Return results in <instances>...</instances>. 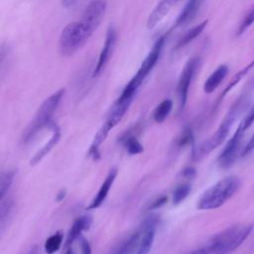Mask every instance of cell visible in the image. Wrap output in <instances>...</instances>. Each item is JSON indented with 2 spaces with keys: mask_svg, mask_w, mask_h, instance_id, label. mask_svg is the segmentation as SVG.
Segmentation results:
<instances>
[{
  "mask_svg": "<svg viewBox=\"0 0 254 254\" xmlns=\"http://www.w3.org/2000/svg\"><path fill=\"white\" fill-rule=\"evenodd\" d=\"M92 33L81 22L67 24L60 35L59 45L63 55H71L80 49L91 37Z\"/></svg>",
  "mask_w": 254,
  "mask_h": 254,
  "instance_id": "obj_5",
  "label": "cell"
},
{
  "mask_svg": "<svg viewBox=\"0 0 254 254\" xmlns=\"http://www.w3.org/2000/svg\"><path fill=\"white\" fill-rule=\"evenodd\" d=\"M248 94L243 93L241 94L235 102L231 105L228 112L224 116L223 120L221 121L219 127L216 129V131L206 140L202 141L200 144H198L196 147L192 150V160L193 161H199L205 156H207L209 153H211L214 149H216L219 145L222 144V142L226 139L227 135L229 134V131L234 124V122L237 120V118L240 116V114L247 108L248 105Z\"/></svg>",
  "mask_w": 254,
  "mask_h": 254,
  "instance_id": "obj_1",
  "label": "cell"
},
{
  "mask_svg": "<svg viewBox=\"0 0 254 254\" xmlns=\"http://www.w3.org/2000/svg\"><path fill=\"white\" fill-rule=\"evenodd\" d=\"M228 73V66L226 64H221L206 78L203 84V90L205 93L213 92L218 85L222 82Z\"/></svg>",
  "mask_w": 254,
  "mask_h": 254,
  "instance_id": "obj_16",
  "label": "cell"
},
{
  "mask_svg": "<svg viewBox=\"0 0 254 254\" xmlns=\"http://www.w3.org/2000/svg\"><path fill=\"white\" fill-rule=\"evenodd\" d=\"M63 238H64V235L61 231H57L56 233H54L53 235L48 237L47 240L45 241V245H44L46 253L47 254L56 253L62 246Z\"/></svg>",
  "mask_w": 254,
  "mask_h": 254,
  "instance_id": "obj_21",
  "label": "cell"
},
{
  "mask_svg": "<svg viewBox=\"0 0 254 254\" xmlns=\"http://www.w3.org/2000/svg\"><path fill=\"white\" fill-rule=\"evenodd\" d=\"M254 123V104L252 105V107L249 109V111L246 113V115L244 116V118L241 120V122L239 123V125L236 128V132H238L239 134H241L242 136H244L245 132L247 131V129Z\"/></svg>",
  "mask_w": 254,
  "mask_h": 254,
  "instance_id": "obj_26",
  "label": "cell"
},
{
  "mask_svg": "<svg viewBox=\"0 0 254 254\" xmlns=\"http://www.w3.org/2000/svg\"><path fill=\"white\" fill-rule=\"evenodd\" d=\"M252 224H235L213 235L202 247L206 254H229L251 234Z\"/></svg>",
  "mask_w": 254,
  "mask_h": 254,
  "instance_id": "obj_2",
  "label": "cell"
},
{
  "mask_svg": "<svg viewBox=\"0 0 254 254\" xmlns=\"http://www.w3.org/2000/svg\"><path fill=\"white\" fill-rule=\"evenodd\" d=\"M123 145L130 155H138L144 151L142 144L134 136H127L123 140Z\"/></svg>",
  "mask_w": 254,
  "mask_h": 254,
  "instance_id": "obj_23",
  "label": "cell"
},
{
  "mask_svg": "<svg viewBox=\"0 0 254 254\" xmlns=\"http://www.w3.org/2000/svg\"><path fill=\"white\" fill-rule=\"evenodd\" d=\"M111 129H112V127L104 122L103 125L100 127V129L95 134V136H94V138L92 140V143L90 145V148L88 150V156L91 157L93 160L96 161V160H98L100 158L99 147L105 141V139L108 136V134H109Z\"/></svg>",
  "mask_w": 254,
  "mask_h": 254,
  "instance_id": "obj_17",
  "label": "cell"
},
{
  "mask_svg": "<svg viewBox=\"0 0 254 254\" xmlns=\"http://www.w3.org/2000/svg\"><path fill=\"white\" fill-rule=\"evenodd\" d=\"M107 8L105 0H92L84 9L81 22L93 34L104 18Z\"/></svg>",
  "mask_w": 254,
  "mask_h": 254,
  "instance_id": "obj_7",
  "label": "cell"
},
{
  "mask_svg": "<svg viewBox=\"0 0 254 254\" xmlns=\"http://www.w3.org/2000/svg\"><path fill=\"white\" fill-rule=\"evenodd\" d=\"M132 100L133 99L123 98V97L119 96L118 99L114 102V104L110 108V110L107 114L105 123H107L112 128H114L121 121L123 116L125 115V113L128 110Z\"/></svg>",
  "mask_w": 254,
  "mask_h": 254,
  "instance_id": "obj_13",
  "label": "cell"
},
{
  "mask_svg": "<svg viewBox=\"0 0 254 254\" xmlns=\"http://www.w3.org/2000/svg\"><path fill=\"white\" fill-rule=\"evenodd\" d=\"M80 247H81V254H92L91 246L89 242L83 237L80 238Z\"/></svg>",
  "mask_w": 254,
  "mask_h": 254,
  "instance_id": "obj_31",
  "label": "cell"
},
{
  "mask_svg": "<svg viewBox=\"0 0 254 254\" xmlns=\"http://www.w3.org/2000/svg\"><path fill=\"white\" fill-rule=\"evenodd\" d=\"M14 175H15L14 171H6L1 174V179H0V199L1 200L4 199L5 195L7 194L12 185Z\"/></svg>",
  "mask_w": 254,
  "mask_h": 254,
  "instance_id": "obj_24",
  "label": "cell"
},
{
  "mask_svg": "<svg viewBox=\"0 0 254 254\" xmlns=\"http://www.w3.org/2000/svg\"><path fill=\"white\" fill-rule=\"evenodd\" d=\"M177 1H179V0H177Z\"/></svg>",
  "mask_w": 254,
  "mask_h": 254,
  "instance_id": "obj_39",
  "label": "cell"
},
{
  "mask_svg": "<svg viewBox=\"0 0 254 254\" xmlns=\"http://www.w3.org/2000/svg\"><path fill=\"white\" fill-rule=\"evenodd\" d=\"M183 175L185 176V177H187V178H192V177H194V175H195V169L194 168H192V167H189V168H187V169H185L184 171H183Z\"/></svg>",
  "mask_w": 254,
  "mask_h": 254,
  "instance_id": "obj_32",
  "label": "cell"
},
{
  "mask_svg": "<svg viewBox=\"0 0 254 254\" xmlns=\"http://www.w3.org/2000/svg\"><path fill=\"white\" fill-rule=\"evenodd\" d=\"M201 2H202V0H189L186 3L182 12L180 13V15L176 21V25L182 26V25H185V24L189 23L190 21H191L192 18L195 16L196 12L198 11Z\"/></svg>",
  "mask_w": 254,
  "mask_h": 254,
  "instance_id": "obj_18",
  "label": "cell"
},
{
  "mask_svg": "<svg viewBox=\"0 0 254 254\" xmlns=\"http://www.w3.org/2000/svg\"><path fill=\"white\" fill-rule=\"evenodd\" d=\"M117 173H118V171H117L116 168H112L108 172V174H107L106 178L104 179L103 183L101 184L97 193L95 194L93 199L90 201V203L86 207V210L96 209L105 201V199H106V197H107V195L109 193V190H110V189H111V187H112V185H113V183H114V181L116 179Z\"/></svg>",
  "mask_w": 254,
  "mask_h": 254,
  "instance_id": "obj_10",
  "label": "cell"
},
{
  "mask_svg": "<svg viewBox=\"0 0 254 254\" xmlns=\"http://www.w3.org/2000/svg\"><path fill=\"white\" fill-rule=\"evenodd\" d=\"M253 150H254V133L252 134V136L249 139V141L246 144V146L243 148V150L241 152V156H246L249 153H251Z\"/></svg>",
  "mask_w": 254,
  "mask_h": 254,
  "instance_id": "obj_30",
  "label": "cell"
},
{
  "mask_svg": "<svg viewBox=\"0 0 254 254\" xmlns=\"http://www.w3.org/2000/svg\"><path fill=\"white\" fill-rule=\"evenodd\" d=\"M37 252H38V247H34L31 249V251L28 254H37Z\"/></svg>",
  "mask_w": 254,
  "mask_h": 254,
  "instance_id": "obj_36",
  "label": "cell"
},
{
  "mask_svg": "<svg viewBox=\"0 0 254 254\" xmlns=\"http://www.w3.org/2000/svg\"><path fill=\"white\" fill-rule=\"evenodd\" d=\"M254 66V61L253 62H251L250 64H248L245 67H243L242 69H240L239 71H237L236 73H235V75L230 79V81H229V83L227 84V86L224 88V90L222 91V93L220 94V97H219V99H218V102H220L221 100H222V98L247 74V72L252 68Z\"/></svg>",
  "mask_w": 254,
  "mask_h": 254,
  "instance_id": "obj_20",
  "label": "cell"
},
{
  "mask_svg": "<svg viewBox=\"0 0 254 254\" xmlns=\"http://www.w3.org/2000/svg\"><path fill=\"white\" fill-rule=\"evenodd\" d=\"M254 23V4L252 7L248 10V12L245 14L244 18L240 22L238 29H237V35H241L246 29H248L252 24Z\"/></svg>",
  "mask_w": 254,
  "mask_h": 254,
  "instance_id": "obj_27",
  "label": "cell"
},
{
  "mask_svg": "<svg viewBox=\"0 0 254 254\" xmlns=\"http://www.w3.org/2000/svg\"><path fill=\"white\" fill-rule=\"evenodd\" d=\"M115 42H116V31L113 27L110 26L109 29L107 30L106 37H105V42L103 44L102 50L99 54L96 65H95L93 73H92L93 77L97 76L103 70L104 66L106 65L107 62L109 61V59L112 55V52H113V49H114V46H115Z\"/></svg>",
  "mask_w": 254,
  "mask_h": 254,
  "instance_id": "obj_9",
  "label": "cell"
},
{
  "mask_svg": "<svg viewBox=\"0 0 254 254\" xmlns=\"http://www.w3.org/2000/svg\"><path fill=\"white\" fill-rule=\"evenodd\" d=\"M173 109V101L169 98L164 99L161 103H159L153 112V118L156 123H163L167 117L170 115Z\"/></svg>",
  "mask_w": 254,
  "mask_h": 254,
  "instance_id": "obj_19",
  "label": "cell"
},
{
  "mask_svg": "<svg viewBox=\"0 0 254 254\" xmlns=\"http://www.w3.org/2000/svg\"><path fill=\"white\" fill-rule=\"evenodd\" d=\"M140 236L141 230L140 228H138L137 230L117 242L109 251V254H133L138 247Z\"/></svg>",
  "mask_w": 254,
  "mask_h": 254,
  "instance_id": "obj_11",
  "label": "cell"
},
{
  "mask_svg": "<svg viewBox=\"0 0 254 254\" xmlns=\"http://www.w3.org/2000/svg\"><path fill=\"white\" fill-rule=\"evenodd\" d=\"M206 24H207V21H203V22H201L200 24H198V25L194 26L193 28H191L190 30H189V31L184 35V37L180 40L178 47L186 46V45H188L189 43H190L192 40H194L198 35L201 34V32H202L203 29L205 28Z\"/></svg>",
  "mask_w": 254,
  "mask_h": 254,
  "instance_id": "obj_22",
  "label": "cell"
},
{
  "mask_svg": "<svg viewBox=\"0 0 254 254\" xmlns=\"http://www.w3.org/2000/svg\"><path fill=\"white\" fill-rule=\"evenodd\" d=\"M191 140H192V133H191V131L190 130H186L183 133L182 137L179 139V145L180 146H184L186 144L190 143Z\"/></svg>",
  "mask_w": 254,
  "mask_h": 254,
  "instance_id": "obj_29",
  "label": "cell"
},
{
  "mask_svg": "<svg viewBox=\"0 0 254 254\" xmlns=\"http://www.w3.org/2000/svg\"><path fill=\"white\" fill-rule=\"evenodd\" d=\"M49 127H50L51 130H52V136H51L50 140H49V141L34 155V157L31 159L30 164H31L32 166L37 165L38 163H40V162L44 159V157L47 156V155L50 153V151H51L54 147H56V145H57L58 142L60 141V138H61V130H60L59 126H58L56 123L51 122L50 125H49Z\"/></svg>",
  "mask_w": 254,
  "mask_h": 254,
  "instance_id": "obj_14",
  "label": "cell"
},
{
  "mask_svg": "<svg viewBox=\"0 0 254 254\" xmlns=\"http://www.w3.org/2000/svg\"><path fill=\"white\" fill-rule=\"evenodd\" d=\"M177 2V0H160V2L153 9L149 15L147 21V27L149 29L155 28L169 13L172 6Z\"/></svg>",
  "mask_w": 254,
  "mask_h": 254,
  "instance_id": "obj_15",
  "label": "cell"
},
{
  "mask_svg": "<svg viewBox=\"0 0 254 254\" xmlns=\"http://www.w3.org/2000/svg\"><path fill=\"white\" fill-rule=\"evenodd\" d=\"M64 94V89H60L49 96L39 107L34 118L24 130L22 135V142L27 143L31 141L43 128L50 125L52 116L57 110L60 102Z\"/></svg>",
  "mask_w": 254,
  "mask_h": 254,
  "instance_id": "obj_4",
  "label": "cell"
},
{
  "mask_svg": "<svg viewBox=\"0 0 254 254\" xmlns=\"http://www.w3.org/2000/svg\"><path fill=\"white\" fill-rule=\"evenodd\" d=\"M251 84H254V78H253V81H252V83Z\"/></svg>",
  "mask_w": 254,
  "mask_h": 254,
  "instance_id": "obj_38",
  "label": "cell"
},
{
  "mask_svg": "<svg viewBox=\"0 0 254 254\" xmlns=\"http://www.w3.org/2000/svg\"><path fill=\"white\" fill-rule=\"evenodd\" d=\"M189 254H206V253H205L203 247L201 246V247H199V248H197V249L192 250V251H191L190 253H189Z\"/></svg>",
  "mask_w": 254,
  "mask_h": 254,
  "instance_id": "obj_35",
  "label": "cell"
},
{
  "mask_svg": "<svg viewBox=\"0 0 254 254\" xmlns=\"http://www.w3.org/2000/svg\"><path fill=\"white\" fill-rule=\"evenodd\" d=\"M164 42H165L164 37H161L157 40V42L154 44L152 50L149 52V54L147 55L145 60L142 62L141 66L139 67L137 73L131 78L130 83L134 84L135 87H137V88L140 87V85L143 83L146 76L150 73V71L156 65V64L160 58Z\"/></svg>",
  "mask_w": 254,
  "mask_h": 254,
  "instance_id": "obj_6",
  "label": "cell"
},
{
  "mask_svg": "<svg viewBox=\"0 0 254 254\" xmlns=\"http://www.w3.org/2000/svg\"><path fill=\"white\" fill-rule=\"evenodd\" d=\"M190 190H191V187L190 184H183L178 186L173 191V203L179 204L183 200H185V198L190 192Z\"/></svg>",
  "mask_w": 254,
  "mask_h": 254,
  "instance_id": "obj_25",
  "label": "cell"
},
{
  "mask_svg": "<svg viewBox=\"0 0 254 254\" xmlns=\"http://www.w3.org/2000/svg\"><path fill=\"white\" fill-rule=\"evenodd\" d=\"M198 63H199V61L197 58H192L191 60H190L187 63L184 69L182 70V74L180 76L178 86H177V91H178L181 108H184L187 103L189 88H190V82L193 78V75L195 73Z\"/></svg>",
  "mask_w": 254,
  "mask_h": 254,
  "instance_id": "obj_8",
  "label": "cell"
},
{
  "mask_svg": "<svg viewBox=\"0 0 254 254\" xmlns=\"http://www.w3.org/2000/svg\"><path fill=\"white\" fill-rule=\"evenodd\" d=\"M167 200H168V197L165 196V195L156 198L155 200H153V201L149 204L148 210H155V209H158V208L162 207L164 204H166Z\"/></svg>",
  "mask_w": 254,
  "mask_h": 254,
  "instance_id": "obj_28",
  "label": "cell"
},
{
  "mask_svg": "<svg viewBox=\"0 0 254 254\" xmlns=\"http://www.w3.org/2000/svg\"><path fill=\"white\" fill-rule=\"evenodd\" d=\"M240 187V180L234 175L227 176L202 192L197 200L196 207L201 210L215 209L223 205Z\"/></svg>",
  "mask_w": 254,
  "mask_h": 254,
  "instance_id": "obj_3",
  "label": "cell"
},
{
  "mask_svg": "<svg viewBox=\"0 0 254 254\" xmlns=\"http://www.w3.org/2000/svg\"><path fill=\"white\" fill-rule=\"evenodd\" d=\"M61 2H62V5H63L64 7L68 8V7L72 6V5H74V3L76 2V0H61Z\"/></svg>",
  "mask_w": 254,
  "mask_h": 254,
  "instance_id": "obj_34",
  "label": "cell"
},
{
  "mask_svg": "<svg viewBox=\"0 0 254 254\" xmlns=\"http://www.w3.org/2000/svg\"><path fill=\"white\" fill-rule=\"evenodd\" d=\"M64 254H74V252H73L71 247H68V248H66V251H65Z\"/></svg>",
  "mask_w": 254,
  "mask_h": 254,
  "instance_id": "obj_37",
  "label": "cell"
},
{
  "mask_svg": "<svg viewBox=\"0 0 254 254\" xmlns=\"http://www.w3.org/2000/svg\"><path fill=\"white\" fill-rule=\"evenodd\" d=\"M65 194H66V190H65L64 189H62V190L58 192V194L56 195V201H57V202L62 201V200L65 197Z\"/></svg>",
  "mask_w": 254,
  "mask_h": 254,
  "instance_id": "obj_33",
  "label": "cell"
},
{
  "mask_svg": "<svg viewBox=\"0 0 254 254\" xmlns=\"http://www.w3.org/2000/svg\"><path fill=\"white\" fill-rule=\"evenodd\" d=\"M92 223V217L90 215H82L74 219V221L71 224V227L69 231L67 232L66 239L64 241V247L68 248L71 246V244L80 236V234L88 230L90 228V225Z\"/></svg>",
  "mask_w": 254,
  "mask_h": 254,
  "instance_id": "obj_12",
  "label": "cell"
}]
</instances>
